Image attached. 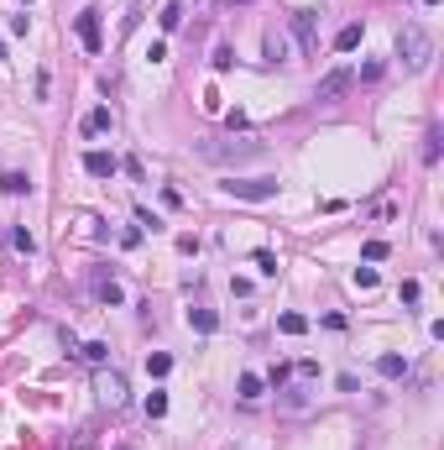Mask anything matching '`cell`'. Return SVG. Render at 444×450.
<instances>
[{
	"label": "cell",
	"instance_id": "cell-1",
	"mask_svg": "<svg viewBox=\"0 0 444 450\" xmlns=\"http://www.w3.org/2000/svg\"><path fill=\"white\" fill-rule=\"evenodd\" d=\"M199 157L204 163H220V168H241V163H261L267 147H261L257 136H204Z\"/></svg>",
	"mask_w": 444,
	"mask_h": 450
},
{
	"label": "cell",
	"instance_id": "cell-2",
	"mask_svg": "<svg viewBox=\"0 0 444 450\" xmlns=\"http://www.w3.org/2000/svg\"><path fill=\"white\" fill-rule=\"evenodd\" d=\"M398 58H403V69L408 73H423L434 63V37H429V26H418V21H408L398 32Z\"/></svg>",
	"mask_w": 444,
	"mask_h": 450
},
{
	"label": "cell",
	"instance_id": "cell-3",
	"mask_svg": "<svg viewBox=\"0 0 444 450\" xmlns=\"http://www.w3.org/2000/svg\"><path fill=\"white\" fill-rule=\"evenodd\" d=\"M225 194H230V199H251V204H261V199H277V178H225L220 183Z\"/></svg>",
	"mask_w": 444,
	"mask_h": 450
},
{
	"label": "cell",
	"instance_id": "cell-4",
	"mask_svg": "<svg viewBox=\"0 0 444 450\" xmlns=\"http://www.w3.org/2000/svg\"><path fill=\"white\" fill-rule=\"evenodd\" d=\"M94 398L105 403V408H126V377H120V372H105L100 367V377H94Z\"/></svg>",
	"mask_w": 444,
	"mask_h": 450
},
{
	"label": "cell",
	"instance_id": "cell-5",
	"mask_svg": "<svg viewBox=\"0 0 444 450\" xmlns=\"http://www.w3.org/2000/svg\"><path fill=\"white\" fill-rule=\"evenodd\" d=\"M351 84H355V73H351V69H335V73H324V79H319L314 100H319V105H335V100L345 95V89H351Z\"/></svg>",
	"mask_w": 444,
	"mask_h": 450
},
{
	"label": "cell",
	"instance_id": "cell-6",
	"mask_svg": "<svg viewBox=\"0 0 444 450\" xmlns=\"http://www.w3.org/2000/svg\"><path fill=\"white\" fill-rule=\"evenodd\" d=\"M293 37L304 53H319V16L314 11H293Z\"/></svg>",
	"mask_w": 444,
	"mask_h": 450
},
{
	"label": "cell",
	"instance_id": "cell-7",
	"mask_svg": "<svg viewBox=\"0 0 444 450\" xmlns=\"http://www.w3.org/2000/svg\"><path fill=\"white\" fill-rule=\"evenodd\" d=\"M73 26H79V42H84L89 53L105 48V32H100V11H79V21H73Z\"/></svg>",
	"mask_w": 444,
	"mask_h": 450
},
{
	"label": "cell",
	"instance_id": "cell-8",
	"mask_svg": "<svg viewBox=\"0 0 444 450\" xmlns=\"http://www.w3.org/2000/svg\"><path fill=\"white\" fill-rule=\"evenodd\" d=\"M115 126V116H110V105H100V110H89V116H84V136H105V131Z\"/></svg>",
	"mask_w": 444,
	"mask_h": 450
},
{
	"label": "cell",
	"instance_id": "cell-9",
	"mask_svg": "<svg viewBox=\"0 0 444 450\" xmlns=\"http://www.w3.org/2000/svg\"><path fill=\"white\" fill-rule=\"evenodd\" d=\"M84 168H89L94 178H110L120 163H115V152H100V147H94V152H84Z\"/></svg>",
	"mask_w": 444,
	"mask_h": 450
},
{
	"label": "cell",
	"instance_id": "cell-10",
	"mask_svg": "<svg viewBox=\"0 0 444 450\" xmlns=\"http://www.w3.org/2000/svg\"><path fill=\"white\" fill-rule=\"evenodd\" d=\"M376 372H382V377H408V356H398V351L376 356Z\"/></svg>",
	"mask_w": 444,
	"mask_h": 450
},
{
	"label": "cell",
	"instance_id": "cell-11",
	"mask_svg": "<svg viewBox=\"0 0 444 450\" xmlns=\"http://www.w3.org/2000/svg\"><path fill=\"white\" fill-rule=\"evenodd\" d=\"M188 325H194L199 335H214L220 330V314H214V309H188Z\"/></svg>",
	"mask_w": 444,
	"mask_h": 450
},
{
	"label": "cell",
	"instance_id": "cell-12",
	"mask_svg": "<svg viewBox=\"0 0 444 450\" xmlns=\"http://www.w3.org/2000/svg\"><path fill=\"white\" fill-rule=\"evenodd\" d=\"M235 393H241V398H246V403H257V398H261V393H267V382H261V377H257V372H241V382H235Z\"/></svg>",
	"mask_w": 444,
	"mask_h": 450
},
{
	"label": "cell",
	"instance_id": "cell-13",
	"mask_svg": "<svg viewBox=\"0 0 444 450\" xmlns=\"http://www.w3.org/2000/svg\"><path fill=\"white\" fill-rule=\"evenodd\" d=\"M361 37H366V32H361V26L351 21V26H340V37H335V48H340V53H355V48H361Z\"/></svg>",
	"mask_w": 444,
	"mask_h": 450
},
{
	"label": "cell",
	"instance_id": "cell-14",
	"mask_svg": "<svg viewBox=\"0 0 444 450\" xmlns=\"http://www.w3.org/2000/svg\"><path fill=\"white\" fill-rule=\"evenodd\" d=\"M94 294H100V304H126V288H120L115 278H105V283H94Z\"/></svg>",
	"mask_w": 444,
	"mask_h": 450
},
{
	"label": "cell",
	"instance_id": "cell-15",
	"mask_svg": "<svg viewBox=\"0 0 444 450\" xmlns=\"http://www.w3.org/2000/svg\"><path fill=\"white\" fill-rule=\"evenodd\" d=\"M79 356L89 361V367H105V361H110V345H105V341H89V345H79Z\"/></svg>",
	"mask_w": 444,
	"mask_h": 450
},
{
	"label": "cell",
	"instance_id": "cell-16",
	"mask_svg": "<svg viewBox=\"0 0 444 450\" xmlns=\"http://www.w3.org/2000/svg\"><path fill=\"white\" fill-rule=\"evenodd\" d=\"M11 246L21 251V257H32V251H37V236L26 231V225H11Z\"/></svg>",
	"mask_w": 444,
	"mask_h": 450
},
{
	"label": "cell",
	"instance_id": "cell-17",
	"mask_svg": "<svg viewBox=\"0 0 444 450\" xmlns=\"http://www.w3.org/2000/svg\"><path fill=\"white\" fill-rule=\"evenodd\" d=\"M277 330H282V335H308V320L288 309V314H277Z\"/></svg>",
	"mask_w": 444,
	"mask_h": 450
},
{
	"label": "cell",
	"instance_id": "cell-18",
	"mask_svg": "<svg viewBox=\"0 0 444 450\" xmlns=\"http://www.w3.org/2000/svg\"><path fill=\"white\" fill-rule=\"evenodd\" d=\"M26 189H32L26 173H0V194H26Z\"/></svg>",
	"mask_w": 444,
	"mask_h": 450
},
{
	"label": "cell",
	"instance_id": "cell-19",
	"mask_svg": "<svg viewBox=\"0 0 444 450\" xmlns=\"http://www.w3.org/2000/svg\"><path fill=\"white\" fill-rule=\"evenodd\" d=\"M183 26V0H167L163 6V32H178Z\"/></svg>",
	"mask_w": 444,
	"mask_h": 450
},
{
	"label": "cell",
	"instance_id": "cell-20",
	"mask_svg": "<svg viewBox=\"0 0 444 450\" xmlns=\"http://www.w3.org/2000/svg\"><path fill=\"white\" fill-rule=\"evenodd\" d=\"M288 58V37L282 32H267V63H282Z\"/></svg>",
	"mask_w": 444,
	"mask_h": 450
},
{
	"label": "cell",
	"instance_id": "cell-21",
	"mask_svg": "<svg viewBox=\"0 0 444 450\" xmlns=\"http://www.w3.org/2000/svg\"><path fill=\"white\" fill-rule=\"evenodd\" d=\"M439 142H444V136H439V126H429V136H423V163H439Z\"/></svg>",
	"mask_w": 444,
	"mask_h": 450
},
{
	"label": "cell",
	"instance_id": "cell-22",
	"mask_svg": "<svg viewBox=\"0 0 444 450\" xmlns=\"http://www.w3.org/2000/svg\"><path fill=\"white\" fill-rule=\"evenodd\" d=\"M147 372H152V377H167V372H173V356H167V351H152V356H147Z\"/></svg>",
	"mask_w": 444,
	"mask_h": 450
},
{
	"label": "cell",
	"instance_id": "cell-23",
	"mask_svg": "<svg viewBox=\"0 0 444 450\" xmlns=\"http://www.w3.org/2000/svg\"><path fill=\"white\" fill-rule=\"evenodd\" d=\"M251 262H257V273H261V278H277V257H272L267 246H261V251H257Z\"/></svg>",
	"mask_w": 444,
	"mask_h": 450
},
{
	"label": "cell",
	"instance_id": "cell-24",
	"mask_svg": "<svg viewBox=\"0 0 444 450\" xmlns=\"http://www.w3.org/2000/svg\"><path fill=\"white\" fill-rule=\"evenodd\" d=\"M387 251H392L387 241H366V246H361V257H366V262H387Z\"/></svg>",
	"mask_w": 444,
	"mask_h": 450
},
{
	"label": "cell",
	"instance_id": "cell-25",
	"mask_svg": "<svg viewBox=\"0 0 444 450\" xmlns=\"http://www.w3.org/2000/svg\"><path fill=\"white\" fill-rule=\"evenodd\" d=\"M167 414V393H152V398H147V419H163Z\"/></svg>",
	"mask_w": 444,
	"mask_h": 450
},
{
	"label": "cell",
	"instance_id": "cell-26",
	"mask_svg": "<svg viewBox=\"0 0 444 450\" xmlns=\"http://www.w3.org/2000/svg\"><path fill=\"white\" fill-rule=\"evenodd\" d=\"M288 377H293V367H272L261 382H267V388H288Z\"/></svg>",
	"mask_w": 444,
	"mask_h": 450
},
{
	"label": "cell",
	"instance_id": "cell-27",
	"mask_svg": "<svg viewBox=\"0 0 444 450\" xmlns=\"http://www.w3.org/2000/svg\"><path fill=\"white\" fill-rule=\"evenodd\" d=\"M210 63H214V73H225V69H230V63H235V53H230V48H225V42H220V48H214V58H210Z\"/></svg>",
	"mask_w": 444,
	"mask_h": 450
},
{
	"label": "cell",
	"instance_id": "cell-28",
	"mask_svg": "<svg viewBox=\"0 0 444 450\" xmlns=\"http://www.w3.org/2000/svg\"><path fill=\"white\" fill-rule=\"evenodd\" d=\"M355 288H361V294H366V288H376V273H371V267H355Z\"/></svg>",
	"mask_w": 444,
	"mask_h": 450
},
{
	"label": "cell",
	"instance_id": "cell-29",
	"mask_svg": "<svg viewBox=\"0 0 444 450\" xmlns=\"http://www.w3.org/2000/svg\"><path fill=\"white\" fill-rule=\"evenodd\" d=\"M136 225H147V231H163V220H157L152 210H136Z\"/></svg>",
	"mask_w": 444,
	"mask_h": 450
},
{
	"label": "cell",
	"instance_id": "cell-30",
	"mask_svg": "<svg viewBox=\"0 0 444 450\" xmlns=\"http://www.w3.org/2000/svg\"><path fill=\"white\" fill-rule=\"evenodd\" d=\"M0 58H6V42H0Z\"/></svg>",
	"mask_w": 444,
	"mask_h": 450
},
{
	"label": "cell",
	"instance_id": "cell-31",
	"mask_svg": "<svg viewBox=\"0 0 444 450\" xmlns=\"http://www.w3.org/2000/svg\"><path fill=\"white\" fill-rule=\"evenodd\" d=\"M423 6H439V0H423Z\"/></svg>",
	"mask_w": 444,
	"mask_h": 450
},
{
	"label": "cell",
	"instance_id": "cell-32",
	"mask_svg": "<svg viewBox=\"0 0 444 450\" xmlns=\"http://www.w3.org/2000/svg\"><path fill=\"white\" fill-rule=\"evenodd\" d=\"M126 450H131V445H126Z\"/></svg>",
	"mask_w": 444,
	"mask_h": 450
}]
</instances>
